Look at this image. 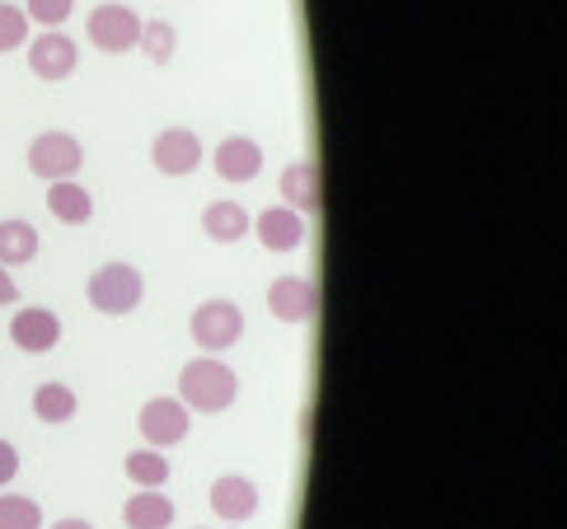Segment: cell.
Listing matches in <instances>:
<instances>
[{
  "label": "cell",
  "instance_id": "12",
  "mask_svg": "<svg viewBox=\"0 0 567 529\" xmlns=\"http://www.w3.org/2000/svg\"><path fill=\"white\" fill-rule=\"evenodd\" d=\"M258 483L245 478V474H220L212 483V511L216 520H226V525H245L258 516Z\"/></svg>",
  "mask_w": 567,
  "mask_h": 529
},
{
  "label": "cell",
  "instance_id": "21",
  "mask_svg": "<svg viewBox=\"0 0 567 529\" xmlns=\"http://www.w3.org/2000/svg\"><path fill=\"white\" fill-rule=\"evenodd\" d=\"M136 48L146 52V61H155V66H169L174 52H178V33H174V24H165V19H151V24H141Z\"/></svg>",
  "mask_w": 567,
  "mask_h": 529
},
{
  "label": "cell",
  "instance_id": "4",
  "mask_svg": "<svg viewBox=\"0 0 567 529\" xmlns=\"http://www.w3.org/2000/svg\"><path fill=\"white\" fill-rule=\"evenodd\" d=\"M85 169V146L71 132H38L29 141V174L43 183H62Z\"/></svg>",
  "mask_w": 567,
  "mask_h": 529
},
{
  "label": "cell",
  "instance_id": "26",
  "mask_svg": "<svg viewBox=\"0 0 567 529\" xmlns=\"http://www.w3.org/2000/svg\"><path fill=\"white\" fill-rule=\"evenodd\" d=\"M10 304H19V287H14L10 268H0V310H10Z\"/></svg>",
  "mask_w": 567,
  "mask_h": 529
},
{
  "label": "cell",
  "instance_id": "10",
  "mask_svg": "<svg viewBox=\"0 0 567 529\" xmlns=\"http://www.w3.org/2000/svg\"><path fill=\"white\" fill-rule=\"evenodd\" d=\"M277 188H281V201H287L296 216H310V220L323 216V169H319V159H296V165H287Z\"/></svg>",
  "mask_w": 567,
  "mask_h": 529
},
{
  "label": "cell",
  "instance_id": "8",
  "mask_svg": "<svg viewBox=\"0 0 567 529\" xmlns=\"http://www.w3.org/2000/svg\"><path fill=\"white\" fill-rule=\"evenodd\" d=\"M202 159H207V151H202V136L193 127H165V132L151 141V165L165 174V178L197 174Z\"/></svg>",
  "mask_w": 567,
  "mask_h": 529
},
{
  "label": "cell",
  "instance_id": "25",
  "mask_svg": "<svg viewBox=\"0 0 567 529\" xmlns=\"http://www.w3.org/2000/svg\"><path fill=\"white\" fill-rule=\"evenodd\" d=\"M19 478V450L10 440H0V487H10Z\"/></svg>",
  "mask_w": 567,
  "mask_h": 529
},
{
  "label": "cell",
  "instance_id": "24",
  "mask_svg": "<svg viewBox=\"0 0 567 529\" xmlns=\"http://www.w3.org/2000/svg\"><path fill=\"white\" fill-rule=\"evenodd\" d=\"M71 10H75V0H24L29 24H43V29H62Z\"/></svg>",
  "mask_w": 567,
  "mask_h": 529
},
{
  "label": "cell",
  "instance_id": "18",
  "mask_svg": "<svg viewBox=\"0 0 567 529\" xmlns=\"http://www.w3.org/2000/svg\"><path fill=\"white\" fill-rule=\"evenodd\" d=\"M123 474L132 487H141V492H159V487L169 483V455L165 450H151V445H141V450H132L123 459Z\"/></svg>",
  "mask_w": 567,
  "mask_h": 529
},
{
  "label": "cell",
  "instance_id": "16",
  "mask_svg": "<svg viewBox=\"0 0 567 529\" xmlns=\"http://www.w3.org/2000/svg\"><path fill=\"white\" fill-rule=\"evenodd\" d=\"M254 216L239 207L235 197H220V201H207V211H202V235H207L212 243H239L249 235Z\"/></svg>",
  "mask_w": 567,
  "mask_h": 529
},
{
  "label": "cell",
  "instance_id": "19",
  "mask_svg": "<svg viewBox=\"0 0 567 529\" xmlns=\"http://www.w3.org/2000/svg\"><path fill=\"white\" fill-rule=\"evenodd\" d=\"M75 408H80V398H75L71 384L48 380V384H38V390H33V417H38V422L66 426V422L75 417Z\"/></svg>",
  "mask_w": 567,
  "mask_h": 529
},
{
  "label": "cell",
  "instance_id": "6",
  "mask_svg": "<svg viewBox=\"0 0 567 529\" xmlns=\"http://www.w3.org/2000/svg\"><path fill=\"white\" fill-rule=\"evenodd\" d=\"M85 29H90V43L104 52V56H123L136 48V38H141V19L132 6H117V0H104V6H94L90 19H85Z\"/></svg>",
  "mask_w": 567,
  "mask_h": 529
},
{
  "label": "cell",
  "instance_id": "1",
  "mask_svg": "<svg viewBox=\"0 0 567 529\" xmlns=\"http://www.w3.org/2000/svg\"><path fill=\"white\" fill-rule=\"evenodd\" d=\"M178 403H184L188 413H202V417H216L235 408L239 398V375L230 371L220 356H193L184 371H178Z\"/></svg>",
  "mask_w": 567,
  "mask_h": 529
},
{
  "label": "cell",
  "instance_id": "11",
  "mask_svg": "<svg viewBox=\"0 0 567 529\" xmlns=\"http://www.w3.org/2000/svg\"><path fill=\"white\" fill-rule=\"evenodd\" d=\"M268 310L281 323H315L319 319V281H310V277H277L268 287Z\"/></svg>",
  "mask_w": 567,
  "mask_h": 529
},
{
  "label": "cell",
  "instance_id": "5",
  "mask_svg": "<svg viewBox=\"0 0 567 529\" xmlns=\"http://www.w3.org/2000/svg\"><path fill=\"white\" fill-rule=\"evenodd\" d=\"M136 432H141V440H146L151 450H174V445H184V440H188V432H193V413H188L178 398L159 394V398H146V403H141Z\"/></svg>",
  "mask_w": 567,
  "mask_h": 529
},
{
  "label": "cell",
  "instance_id": "2",
  "mask_svg": "<svg viewBox=\"0 0 567 529\" xmlns=\"http://www.w3.org/2000/svg\"><path fill=\"white\" fill-rule=\"evenodd\" d=\"M85 295L104 319H127L141 310V300H146V277H141V268H132V262H104V268H94V277L85 281Z\"/></svg>",
  "mask_w": 567,
  "mask_h": 529
},
{
  "label": "cell",
  "instance_id": "13",
  "mask_svg": "<svg viewBox=\"0 0 567 529\" xmlns=\"http://www.w3.org/2000/svg\"><path fill=\"white\" fill-rule=\"evenodd\" d=\"M249 235H258V243L268 253H296L306 243V216H296L291 207H268L254 216Z\"/></svg>",
  "mask_w": 567,
  "mask_h": 529
},
{
  "label": "cell",
  "instance_id": "14",
  "mask_svg": "<svg viewBox=\"0 0 567 529\" xmlns=\"http://www.w3.org/2000/svg\"><path fill=\"white\" fill-rule=\"evenodd\" d=\"M212 169L220 174V183H254L262 174V146L254 136H226L212 151Z\"/></svg>",
  "mask_w": 567,
  "mask_h": 529
},
{
  "label": "cell",
  "instance_id": "7",
  "mask_svg": "<svg viewBox=\"0 0 567 529\" xmlns=\"http://www.w3.org/2000/svg\"><path fill=\"white\" fill-rule=\"evenodd\" d=\"M29 71L43 80V85H62V80L75 75V61H80V48L75 38H66L62 29H43L38 38H29Z\"/></svg>",
  "mask_w": 567,
  "mask_h": 529
},
{
  "label": "cell",
  "instance_id": "9",
  "mask_svg": "<svg viewBox=\"0 0 567 529\" xmlns=\"http://www.w3.org/2000/svg\"><path fill=\"white\" fill-rule=\"evenodd\" d=\"M10 342L24 356H48L56 352V342H62V319L43 304H24V310H14L10 319Z\"/></svg>",
  "mask_w": 567,
  "mask_h": 529
},
{
  "label": "cell",
  "instance_id": "17",
  "mask_svg": "<svg viewBox=\"0 0 567 529\" xmlns=\"http://www.w3.org/2000/svg\"><path fill=\"white\" fill-rule=\"evenodd\" d=\"M123 520H127V529H169L174 525V501L165 497V487L159 492H136L127 497V506H123Z\"/></svg>",
  "mask_w": 567,
  "mask_h": 529
},
{
  "label": "cell",
  "instance_id": "23",
  "mask_svg": "<svg viewBox=\"0 0 567 529\" xmlns=\"http://www.w3.org/2000/svg\"><path fill=\"white\" fill-rule=\"evenodd\" d=\"M29 43V14L24 6H10V0H0V56L24 48Z\"/></svg>",
  "mask_w": 567,
  "mask_h": 529
},
{
  "label": "cell",
  "instance_id": "15",
  "mask_svg": "<svg viewBox=\"0 0 567 529\" xmlns=\"http://www.w3.org/2000/svg\"><path fill=\"white\" fill-rule=\"evenodd\" d=\"M48 211H52V220H62V226H90L94 220V193L75 178L48 183Z\"/></svg>",
  "mask_w": 567,
  "mask_h": 529
},
{
  "label": "cell",
  "instance_id": "3",
  "mask_svg": "<svg viewBox=\"0 0 567 529\" xmlns=\"http://www.w3.org/2000/svg\"><path fill=\"white\" fill-rule=\"evenodd\" d=\"M188 333H193V342L207 356H220V352H230L239 338H245V310H239L235 300H202L197 310H193V319H188Z\"/></svg>",
  "mask_w": 567,
  "mask_h": 529
},
{
  "label": "cell",
  "instance_id": "22",
  "mask_svg": "<svg viewBox=\"0 0 567 529\" xmlns=\"http://www.w3.org/2000/svg\"><path fill=\"white\" fill-rule=\"evenodd\" d=\"M0 529H43V506L19 492H0Z\"/></svg>",
  "mask_w": 567,
  "mask_h": 529
},
{
  "label": "cell",
  "instance_id": "20",
  "mask_svg": "<svg viewBox=\"0 0 567 529\" xmlns=\"http://www.w3.org/2000/svg\"><path fill=\"white\" fill-rule=\"evenodd\" d=\"M38 258V230L29 220H0V268H24Z\"/></svg>",
  "mask_w": 567,
  "mask_h": 529
},
{
  "label": "cell",
  "instance_id": "27",
  "mask_svg": "<svg viewBox=\"0 0 567 529\" xmlns=\"http://www.w3.org/2000/svg\"><path fill=\"white\" fill-rule=\"evenodd\" d=\"M48 529H94V525L80 520V516H66V520H56V525H48Z\"/></svg>",
  "mask_w": 567,
  "mask_h": 529
}]
</instances>
